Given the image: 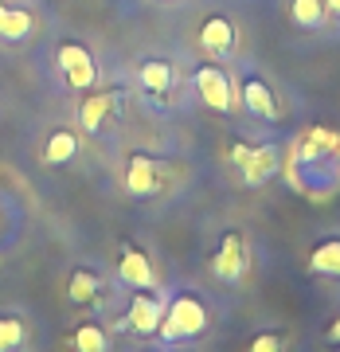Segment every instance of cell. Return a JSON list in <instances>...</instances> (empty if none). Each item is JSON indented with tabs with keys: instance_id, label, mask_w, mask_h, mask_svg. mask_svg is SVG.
Wrapping results in <instances>:
<instances>
[{
	"instance_id": "1",
	"label": "cell",
	"mask_w": 340,
	"mask_h": 352,
	"mask_svg": "<svg viewBox=\"0 0 340 352\" xmlns=\"http://www.w3.org/2000/svg\"><path fill=\"white\" fill-rule=\"evenodd\" d=\"M203 329H207V309H203V302L196 294H180V298H172V305L164 309L157 333H161L164 340H192V337H200Z\"/></svg>"
},
{
	"instance_id": "2",
	"label": "cell",
	"mask_w": 340,
	"mask_h": 352,
	"mask_svg": "<svg viewBox=\"0 0 340 352\" xmlns=\"http://www.w3.org/2000/svg\"><path fill=\"white\" fill-rule=\"evenodd\" d=\"M231 161L239 164L242 180L251 184V188H258V184H270L277 173H282V157H277L274 145H235L231 149Z\"/></svg>"
},
{
	"instance_id": "3",
	"label": "cell",
	"mask_w": 340,
	"mask_h": 352,
	"mask_svg": "<svg viewBox=\"0 0 340 352\" xmlns=\"http://www.w3.org/2000/svg\"><path fill=\"white\" fill-rule=\"evenodd\" d=\"M196 90H200V98L207 110L215 113H227L231 110V102H235V90H231V78L223 75V67H212V63H203L196 67Z\"/></svg>"
},
{
	"instance_id": "4",
	"label": "cell",
	"mask_w": 340,
	"mask_h": 352,
	"mask_svg": "<svg viewBox=\"0 0 340 352\" xmlns=\"http://www.w3.org/2000/svg\"><path fill=\"white\" fill-rule=\"evenodd\" d=\"M59 71L67 75V82L75 90H90L98 82V67L82 43H59Z\"/></svg>"
},
{
	"instance_id": "5",
	"label": "cell",
	"mask_w": 340,
	"mask_h": 352,
	"mask_svg": "<svg viewBox=\"0 0 340 352\" xmlns=\"http://www.w3.org/2000/svg\"><path fill=\"white\" fill-rule=\"evenodd\" d=\"M161 317H164V298H157L152 289H141L137 298H129V314L122 321V329H133L141 337H149L161 329Z\"/></svg>"
},
{
	"instance_id": "6",
	"label": "cell",
	"mask_w": 340,
	"mask_h": 352,
	"mask_svg": "<svg viewBox=\"0 0 340 352\" xmlns=\"http://www.w3.org/2000/svg\"><path fill=\"white\" fill-rule=\"evenodd\" d=\"M337 145H340L337 129L313 126V129H305L302 138L293 141L290 157H297V161H325V157H332V153H337Z\"/></svg>"
},
{
	"instance_id": "7",
	"label": "cell",
	"mask_w": 340,
	"mask_h": 352,
	"mask_svg": "<svg viewBox=\"0 0 340 352\" xmlns=\"http://www.w3.org/2000/svg\"><path fill=\"white\" fill-rule=\"evenodd\" d=\"M212 270L223 282H239L242 278V270H247V247H242L239 235H223V243H219V251L212 258Z\"/></svg>"
},
{
	"instance_id": "8",
	"label": "cell",
	"mask_w": 340,
	"mask_h": 352,
	"mask_svg": "<svg viewBox=\"0 0 340 352\" xmlns=\"http://www.w3.org/2000/svg\"><path fill=\"white\" fill-rule=\"evenodd\" d=\"M126 188L133 196H152V192L161 188V164L145 157V153H133L126 164Z\"/></svg>"
},
{
	"instance_id": "9",
	"label": "cell",
	"mask_w": 340,
	"mask_h": 352,
	"mask_svg": "<svg viewBox=\"0 0 340 352\" xmlns=\"http://www.w3.org/2000/svg\"><path fill=\"white\" fill-rule=\"evenodd\" d=\"M117 274H122V282L133 286V289H157V270H152V263L145 258V251H137V247H122Z\"/></svg>"
},
{
	"instance_id": "10",
	"label": "cell",
	"mask_w": 340,
	"mask_h": 352,
	"mask_svg": "<svg viewBox=\"0 0 340 352\" xmlns=\"http://www.w3.org/2000/svg\"><path fill=\"white\" fill-rule=\"evenodd\" d=\"M242 106L254 113V118H262V122H277L282 113H277V98H274V90L266 87L258 75L251 78H242Z\"/></svg>"
},
{
	"instance_id": "11",
	"label": "cell",
	"mask_w": 340,
	"mask_h": 352,
	"mask_svg": "<svg viewBox=\"0 0 340 352\" xmlns=\"http://www.w3.org/2000/svg\"><path fill=\"white\" fill-rule=\"evenodd\" d=\"M117 102H122V90H102V94H90L82 102V110H78V126L87 129V133H98L102 122L117 110Z\"/></svg>"
},
{
	"instance_id": "12",
	"label": "cell",
	"mask_w": 340,
	"mask_h": 352,
	"mask_svg": "<svg viewBox=\"0 0 340 352\" xmlns=\"http://www.w3.org/2000/svg\"><path fill=\"white\" fill-rule=\"evenodd\" d=\"M200 43L203 51H212V55H227V51L235 47V24L227 20V16H207L200 28Z\"/></svg>"
},
{
	"instance_id": "13",
	"label": "cell",
	"mask_w": 340,
	"mask_h": 352,
	"mask_svg": "<svg viewBox=\"0 0 340 352\" xmlns=\"http://www.w3.org/2000/svg\"><path fill=\"white\" fill-rule=\"evenodd\" d=\"M137 78H141V87L149 90V94H168L172 90V67L164 63V59H145L141 63V71H137Z\"/></svg>"
},
{
	"instance_id": "14",
	"label": "cell",
	"mask_w": 340,
	"mask_h": 352,
	"mask_svg": "<svg viewBox=\"0 0 340 352\" xmlns=\"http://www.w3.org/2000/svg\"><path fill=\"white\" fill-rule=\"evenodd\" d=\"M32 12H24V8H8V4H0V39H12V43H20V39L32 36Z\"/></svg>"
},
{
	"instance_id": "15",
	"label": "cell",
	"mask_w": 340,
	"mask_h": 352,
	"mask_svg": "<svg viewBox=\"0 0 340 352\" xmlns=\"http://www.w3.org/2000/svg\"><path fill=\"white\" fill-rule=\"evenodd\" d=\"M309 270L325 278H340V239H325L317 243L313 254H309Z\"/></svg>"
},
{
	"instance_id": "16",
	"label": "cell",
	"mask_w": 340,
	"mask_h": 352,
	"mask_svg": "<svg viewBox=\"0 0 340 352\" xmlns=\"http://www.w3.org/2000/svg\"><path fill=\"white\" fill-rule=\"evenodd\" d=\"M75 153H78L75 133H71V129H55V133L47 138V145H43V161L47 164H67Z\"/></svg>"
},
{
	"instance_id": "17",
	"label": "cell",
	"mask_w": 340,
	"mask_h": 352,
	"mask_svg": "<svg viewBox=\"0 0 340 352\" xmlns=\"http://www.w3.org/2000/svg\"><path fill=\"white\" fill-rule=\"evenodd\" d=\"M98 289H102L98 274H90V270H82V266H78L75 274H71V282H67V298H71V302H78V305H90L94 298H98Z\"/></svg>"
},
{
	"instance_id": "18",
	"label": "cell",
	"mask_w": 340,
	"mask_h": 352,
	"mask_svg": "<svg viewBox=\"0 0 340 352\" xmlns=\"http://www.w3.org/2000/svg\"><path fill=\"white\" fill-rule=\"evenodd\" d=\"M75 349L78 352H106V329L98 321H87V325L75 329Z\"/></svg>"
},
{
	"instance_id": "19",
	"label": "cell",
	"mask_w": 340,
	"mask_h": 352,
	"mask_svg": "<svg viewBox=\"0 0 340 352\" xmlns=\"http://www.w3.org/2000/svg\"><path fill=\"white\" fill-rule=\"evenodd\" d=\"M290 16L302 28H321L325 24V0H293Z\"/></svg>"
},
{
	"instance_id": "20",
	"label": "cell",
	"mask_w": 340,
	"mask_h": 352,
	"mask_svg": "<svg viewBox=\"0 0 340 352\" xmlns=\"http://www.w3.org/2000/svg\"><path fill=\"white\" fill-rule=\"evenodd\" d=\"M24 344V321L20 317H0V352H16Z\"/></svg>"
},
{
	"instance_id": "21",
	"label": "cell",
	"mask_w": 340,
	"mask_h": 352,
	"mask_svg": "<svg viewBox=\"0 0 340 352\" xmlns=\"http://www.w3.org/2000/svg\"><path fill=\"white\" fill-rule=\"evenodd\" d=\"M247 352H286V340H282V333H258Z\"/></svg>"
},
{
	"instance_id": "22",
	"label": "cell",
	"mask_w": 340,
	"mask_h": 352,
	"mask_svg": "<svg viewBox=\"0 0 340 352\" xmlns=\"http://www.w3.org/2000/svg\"><path fill=\"white\" fill-rule=\"evenodd\" d=\"M328 340H332V344H340V314H337V321L328 325Z\"/></svg>"
},
{
	"instance_id": "23",
	"label": "cell",
	"mask_w": 340,
	"mask_h": 352,
	"mask_svg": "<svg viewBox=\"0 0 340 352\" xmlns=\"http://www.w3.org/2000/svg\"><path fill=\"white\" fill-rule=\"evenodd\" d=\"M325 8H328V12H337V16H340V0H325Z\"/></svg>"
},
{
	"instance_id": "24",
	"label": "cell",
	"mask_w": 340,
	"mask_h": 352,
	"mask_svg": "<svg viewBox=\"0 0 340 352\" xmlns=\"http://www.w3.org/2000/svg\"><path fill=\"white\" fill-rule=\"evenodd\" d=\"M332 157H337V164H340V145H337V153H332Z\"/></svg>"
}]
</instances>
